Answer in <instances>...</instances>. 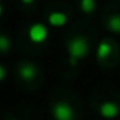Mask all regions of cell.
<instances>
[{"mask_svg":"<svg viewBox=\"0 0 120 120\" xmlns=\"http://www.w3.org/2000/svg\"><path fill=\"white\" fill-rule=\"evenodd\" d=\"M27 37H29V40L32 41V43L41 44L49 37V29H47L46 24H43V23H34V24H30L29 30H27Z\"/></svg>","mask_w":120,"mask_h":120,"instance_id":"cell-3","label":"cell"},{"mask_svg":"<svg viewBox=\"0 0 120 120\" xmlns=\"http://www.w3.org/2000/svg\"><path fill=\"white\" fill-rule=\"evenodd\" d=\"M52 116L55 120H75V109L68 102L59 100L52 105Z\"/></svg>","mask_w":120,"mask_h":120,"instance_id":"cell-2","label":"cell"},{"mask_svg":"<svg viewBox=\"0 0 120 120\" xmlns=\"http://www.w3.org/2000/svg\"><path fill=\"white\" fill-rule=\"evenodd\" d=\"M112 53V46L108 40H102L99 44H97V49H96V56L97 59L103 61V59L109 58V55Z\"/></svg>","mask_w":120,"mask_h":120,"instance_id":"cell-7","label":"cell"},{"mask_svg":"<svg viewBox=\"0 0 120 120\" xmlns=\"http://www.w3.org/2000/svg\"><path fill=\"white\" fill-rule=\"evenodd\" d=\"M47 21H49V24H50V26H53V27H62V26L67 24L68 17L64 14V12H61V11H53V12H50V14H49Z\"/></svg>","mask_w":120,"mask_h":120,"instance_id":"cell-6","label":"cell"},{"mask_svg":"<svg viewBox=\"0 0 120 120\" xmlns=\"http://www.w3.org/2000/svg\"><path fill=\"white\" fill-rule=\"evenodd\" d=\"M99 114L102 116L103 119L106 120H112L116 119L120 114V106L112 100H106V102H102L99 106Z\"/></svg>","mask_w":120,"mask_h":120,"instance_id":"cell-5","label":"cell"},{"mask_svg":"<svg viewBox=\"0 0 120 120\" xmlns=\"http://www.w3.org/2000/svg\"><path fill=\"white\" fill-rule=\"evenodd\" d=\"M6 75H8V71H6V67L3 64H0V82H3L6 79Z\"/></svg>","mask_w":120,"mask_h":120,"instance_id":"cell-11","label":"cell"},{"mask_svg":"<svg viewBox=\"0 0 120 120\" xmlns=\"http://www.w3.org/2000/svg\"><path fill=\"white\" fill-rule=\"evenodd\" d=\"M12 47V43H11V38L5 34H0V52L2 53H8Z\"/></svg>","mask_w":120,"mask_h":120,"instance_id":"cell-10","label":"cell"},{"mask_svg":"<svg viewBox=\"0 0 120 120\" xmlns=\"http://www.w3.org/2000/svg\"><path fill=\"white\" fill-rule=\"evenodd\" d=\"M79 6L84 14H93L96 9V0H81Z\"/></svg>","mask_w":120,"mask_h":120,"instance_id":"cell-9","label":"cell"},{"mask_svg":"<svg viewBox=\"0 0 120 120\" xmlns=\"http://www.w3.org/2000/svg\"><path fill=\"white\" fill-rule=\"evenodd\" d=\"M21 3H23V5H32L34 2H35V0H20Z\"/></svg>","mask_w":120,"mask_h":120,"instance_id":"cell-12","label":"cell"},{"mask_svg":"<svg viewBox=\"0 0 120 120\" xmlns=\"http://www.w3.org/2000/svg\"><path fill=\"white\" fill-rule=\"evenodd\" d=\"M18 76L23 81H34L38 76V67L30 61H24L18 65Z\"/></svg>","mask_w":120,"mask_h":120,"instance_id":"cell-4","label":"cell"},{"mask_svg":"<svg viewBox=\"0 0 120 120\" xmlns=\"http://www.w3.org/2000/svg\"><path fill=\"white\" fill-rule=\"evenodd\" d=\"M88 53H90V43L85 37H75L67 43V55L71 64H76L85 59Z\"/></svg>","mask_w":120,"mask_h":120,"instance_id":"cell-1","label":"cell"},{"mask_svg":"<svg viewBox=\"0 0 120 120\" xmlns=\"http://www.w3.org/2000/svg\"><path fill=\"white\" fill-rule=\"evenodd\" d=\"M106 29L116 35H120V14H112L106 20Z\"/></svg>","mask_w":120,"mask_h":120,"instance_id":"cell-8","label":"cell"},{"mask_svg":"<svg viewBox=\"0 0 120 120\" xmlns=\"http://www.w3.org/2000/svg\"><path fill=\"white\" fill-rule=\"evenodd\" d=\"M2 14H3V5L0 3V17H2Z\"/></svg>","mask_w":120,"mask_h":120,"instance_id":"cell-13","label":"cell"},{"mask_svg":"<svg viewBox=\"0 0 120 120\" xmlns=\"http://www.w3.org/2000/svg\"><path fill=\"white\" fill-rule=\"evenodd\" d=\"M11 120H20V119H11Z\"/></svg>","mask_w":120,"mask_h":120,"instance_id":"cell-14","label":"cell"}]
</instances>
